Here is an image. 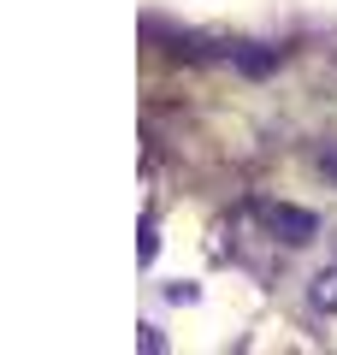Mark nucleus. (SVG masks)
<instances>
[{"label": "nucleus", "mask_w": 337, "mask_h": 355, "mask_svg": "<svg viewBox=\"0 0 337 355\" xmlns=\"http://www.w3.org/2000/svg\"><path fill=\"white\" fill-rule=\"evenodd\" d=\"M261 219H266V225H273L284 243H296V249L320 237V219H313V214H302V207H278V202H266V207H261Z\"/></svg>", "instance_id": "obj_1"}, {"label": "nucleus", "mask_w": 337, "mask_h": 355, "mask_svg": "<svg viewBox=\"0 0 337 355\" xmlns=\"http://www.w3.org/2000/svg\"><path fill=\"white\" fill-rule=\"evenodd\" d=\"M313 308H325V314H337V266H325V272H313Z\"/></svg>", "instance_id": "obj_2"}]
</instances>
